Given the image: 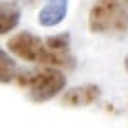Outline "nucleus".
<instances>
[{"label":"nucleus","mask_w":128,"mask_h":128,"mask_svg":"<svg viewBox=\"0 0 128 128\" xmlns=\"http://www.w3.org/2000/svg\"><path fill=\"white\" fill-rule=\"evenodd\" d=\"M8 48L11 53L30 62L64 70H72L75 66V59L70 53V33H59L42 40L30 31H20L9 38Z\"/></svg>","instance_id":"nucleus-1"},{"label":"nucleus","mask_w":128,"mask_h":128,"mask_svg":"<svg viewBox=\"0 0 128 128\" xmlns=\"http://www.w3.org/2000/svg\"><path fill=\"white\" fill-rule=\"evenodd\" d=\"M18 86H22L35 102H46L66 88V75L59 68L44 66L40 70L16 72L15 75Z\"/></svg>","instance_id":"nucleus-2"},{"label":"nucleus","mask_w":128,"mask_h":128,"mask_svg":"<svg viewBox=\"0 0 128 128\" xmlns=\"http://www.w3.org/2000/svg\"><path fill=\"white\" fill-rule=\"evenodd\" d=\"M88 28L97 35L128 33V0H95L88 15Z\"/></svg>","instance_id":"nucleus-3"},{"label":"nucleus","mask_w":128,"mask_h":128,"mask_svg":"<svg viewBox=\"0 0 128 128\" xmlns=\"http://www.w3.org/2000/svg\"><path fill=\"white\" fill-rule=\"evenodd\" d=\"M99 97H101V88L97 84H80L75 88H70L62 95V104H68L73 108L88 106V104H94Z\"/></svg>","instance_id":"nucleus-4"},{"label":"nucleus","mask_w":128,"mask_h":128,"mask_svg":"<svg viewBox=\"0 0 128 128\" xmlns=\"http://www.w3.org/2000/svg\"><path fill=\"white\" fill-rule=\"evenodd\" d=\"M68 13V0H46L38 13V24L44 28H53L60 24Z\"/></svg>","instance_id":"nucleus-5"},{"label":"nucleus","mask_w":128,"mask_h":128,"mask_svg":"<svg viewBox=\"0 0 128 128\" xmlns=\"http://www.w3.org/2000/svg\"><path fill=\"white\" fill-rule=\"evenodd\" d=\"M20 22V6L15 0H0V35L13 31Z\"/></svg>","instance_id":"nucleus-6"},{"label":"nucleus","mask_w":128,"mask_h":128,"mask_svg":"<svg viewBox=\"0 0 128 128\" xmlns=\"http://www.w3.org/2000/svg\"><path fill=\"white\" fill-rule=\"evenodd\" d=\"M16 72H18L16 62L9 57V53H6V51L0 48V82L2 84L11 82V80L15 79Z\"/></svg>","instance_id":"nucleus-7"},{"label":"nucleus","mask_w":128,"mask_h":128,"mask_svg":"<svg viewBox=\"0 0 128 128\" xmlns=\"http://www.w3.org/2000/svg\"><path fill=\"white\" fill-rule=\"evenodd\" d=\"M124 68H126V72H128V57L124 59Z\"/></svg>","instance_id":"nucleus-8"},{"label":"nucleus","mask_w":128,"mask_h":128,"mask_svg":"<svg viewBox=\"0 0 128 128\" xmlns=\"http://www.w3.org/2000/svg\"><path fill=\"white\" fill-rule=\"evenodd\" d=\"M26 2H28V4H33V2H35V0H26Z\"/></svg>","instance_id":"nucleus-9"}]
</instances>
